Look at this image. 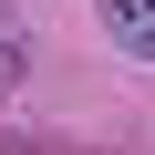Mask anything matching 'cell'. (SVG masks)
I'll return each instance as SVG.
<instances>
[{"mask_svg": "<svg viewBox=\"0 0 155 155\" xmlns=\"http://www.w3.org/2000/svg\"><path fill=\"white\" fill-rule=\"evenodd\" d=\"M93 11H104V31L124 52H155V0H93Z\"/></svg>", "mask_w": 155, "mask_h": 155, "instance_id": "1", "label": "cell"}, {"mask_svg": "<svg viewBox=\"0 0 155 155\" xmlns=\"http://www.w3.org/2000/svg\"><path fill=\"white\" fill-rule=\"evenodd\" d=\"M21 72H31V21L0 0V93H21Z\"/></svg>", "mask_w": 155, "mask_h": 155, "instance_id": "2", "label": "cell"}]
</instances>
